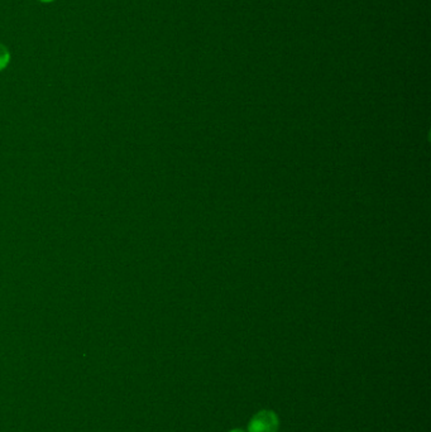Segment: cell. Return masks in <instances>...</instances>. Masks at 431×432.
Wrapping results in <instances>:
<instances>
[{
  "instance_id": "1",
  "label": "cell",
  "mask_w": 431,
  "mask_h": 432,
  "mask_svg": "<svg viewBox=\"0 0 431 432\" xmlns=\"http://www.w3.org/2000/svg\"><path fill=\"white\" fill-rule=\"evenodd\" d=\"M280 427V420L273 411H259L252 417L248 425L249 432H277Z\"/></svg>"
},
{
  "instance_id": "4",
  "label": "cell",
  "mask_w": 431,
  "mask_h": 432,
  "mask_svg": "<svg viewBox=\"0 0 431 432\" xmlns=\"http://www.w3.org/2000/svg\"><path fill=\"white\" fill-rule=\"evenodd\" d=\"M230 432H245L243 430H240V429H236V430H231Z\"/></svg>"
},
{
  "instance_id": "3",
  "label": "cell",
  "mask_w": 431,
  "mask_h": 432,
  "mask_svg": "<svg viewBox=\"0 0 431 432\" xmlns=\"http://www.w3.org/2000/svg\"><path fill=\"white\" fill-rule=\"evenodd\" d=\"M39 1H42V3H52V1H55V0H39Z\"/></svg>"
},
{
  "instance_id": "2",
  "label": "cell",
  "mask_w": 431,
  "mask_h": 432,
  "mask_svg": "<svg viewBox=\"0 0 431 432\" xmlns=\"http://www.w3.org/2000/svg\"><path fill=\"white\" fill-rule=\"evenodd\" d=\"M10 61V53L4 44H0V71L4 70Z\"/></svg>"
}]
</instances>
